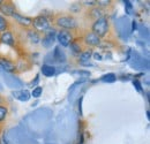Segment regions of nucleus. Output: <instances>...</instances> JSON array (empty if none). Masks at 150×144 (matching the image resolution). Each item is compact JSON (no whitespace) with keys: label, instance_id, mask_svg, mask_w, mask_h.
<instances>
[{"label":"nucleus","instance_id":"2eb2a0df","mask_svg":"<svg viewBox=\"0 0 150 144\" xmlns=\"http://www.w3.org/2000/svg\"><path fill=\"white\" fill-rule=\"evenodd\" d=\"M57 69L54 66L52 65H43L40 68V73L45 76V77H52L56 74Z\"/></svg>","mask_w":150,"mask_h":144},{"label":"nucleus","instance_id":"9d476101","mask_svg":"<svg viewBox=\"0 0 150 144\" xmlns=\"http://www.w3.org/2000/svg\"><path fill=\"white\" fill-rule=\"evenodd\" d=\"M25 40L31 45H38L42 42V35L35 31L33 28L25 30Z\"/></svg>","mask_w":150,"mask_h":144},{"label":"nucleus","instance_id":"6e6552de","mask_svg":"<svg viewBox=\"0 0 150 144\" xmlns=\"http://www.w3.org/2000/svg\"><path fill=\"white\" fill-rule=\"evenodd\" d=\"M15 13H18L16 7L14 5L13 1H5L2 0L1 5H0V14L5 18H12Z\"/></svg>","mask_w":150,"mask_h":144},{"label":"nucleus","instance_id":"f257e3e1","mask_svg":"<svg viewBox=\"0 0 150 144\" xmlns=\"http://www.w3.org/2000/svg\"><path fill=\"white\" fill-rule=\"evenodd\" d=\"M52 25L59 30H67L74 32L79 29V21L72 14H56L52 18Z\"/></svg>","mask_w":150,"mask_h":144},{"label":"nucleus","instance_id":"aec40b11","mask_svg":"<svg viewBox=\"0 0 150 144\" xmlns=\"http://www.w3.org/2000/svg\"><path fill=\"white\" fill-rule=\"evenodd\" d=\"M42 93H43V88L37 85L36 88H34L33 91H31V97H34V98H39V97L42 96Z\"/></svg>","mask_w":150,"mask_h":144},{"label":"nucleus","instance_id":"f8f14e48","mask_svg":"<svg viewBox=\"0 0 150 144\" xmlns=\"http://www.w3.org/2000/svg\"><path fill=\"white\" fill-rule=\"evenodd\" d=\"M93 53H94V50L93 49H84L81 53L77 55V62L80 65L88 64V61L93 58Z\"/></svg>","mask_w":150,"mask_h":144},{"label":"nucleus","instance_id":"a878e982","mask_svg":"<svg viewBox=\"0 0 150 144\" xmlns=\"http://www.w3.org/2000/svg\"><path fill=\"white\" fill-rule=\"evenodd\" d=\"M0 129H1V127H0Z\"/></svg>","mask_w":150,"mask_h":144},{"label":"nucleus","instance_id":"ddd939ff","mask_svg":"<svg viewBox=\"0 0 150 144\" xmlns=\"http://www.w3.org/2000/svg\"><path fill=\"white\" fill-rule=\"evenodd\" d=\"M104 15H106L105 12L103 9H100L99 7H97V6H95L93 8H89V11H88V18H90L93 22L97 18L104 16Z\"/></svg>","mask_w":150,"mask_h":144},{"label":"nucleus","instance_id":"39448f33","mask_svg":"<svg viewBox=\"0 0 150 144\" xmlns=\"http://www.w3.org/2000/svg\"><path fill=\"white\" fill-rule=\"evenodd\" d=\"M56 38L62 47H68V46L71 45V43L74 40L75 35H74V32H72V31L59 30L56 34Z\"/></svg>","mask_w":150,"mask_h":144},{"label":"nucleus","instance_id":"f3484780","mask_svg":"<svg viewBox=\"0 0 150 144\" xmlns=\"http://www.w3.org/2000/svg\"><path fill=\"white\" fill-rule=\"evenodd\" d=\"M113 4H114V2L111 1V0H98V1H96V6L99 7L100 9H103L104 12H105L106 8L113 6Z\"/></svg>","mask_w":150,"mask_h":144},{"label":"nucleus","instance_id":"1a4fd4ad","mask_svg":"<svg viewBox=\"0 0 150 144\" xmlns=\"http://www.w3.org/2000/svg\"><path fill=\"white\" fill-rule=\"evenodd\" d=\"M0 67L7 73L18 72V66H16L15 61L12 60V59H9V58L2 56V55H0Z\"/></svg>","mask_w":150,"mask_h":144},{"label":"nucleus","instance_id":"393cba45","mask_svg":"<svg viewBox=\"0 0 150 144\" xmlns=\"http://www.w3.org/2000/svg\"><path fill=\"white\" fill-rule=\"evenodd\" d=\"M0 99H1V97H0ZM0 104H1V102H0Z\"/></svg>","mask_w":150,"mask_h":144},{"label":"nucleus","instance_id":"7ed1b4c3","mask_svg":"<svg viewBox=\"0 0 150 144\" xmlns=\"http://www.w3.org/2000/svg\"><path fill=\"white\" fill-rule=\"evenodd\" d=\"M52 16H47L45 14H40L33 18V29L35 31H37L38 34H40L42 36L49 31L52 28Z\"/></svg>","mask_w":150,"mask_h":144},{"label":"nucleus","instance_id":"412c9836","mask_svg":"<svg viewBox=\"0 0 150 144\" xmlns=\"http://www.w3.org/2000/svg\"><path fill=\"white\" fill-rule=\"evenodd\" d=\"M82 6H87V7H89V8H93L96 6V1L95 0H90V1H81L80 2Z\"/></svg>","mask_w":150,"mask_h":144},{"label":"nucleus","instance_id":"6ab92c4d","mask_svg":"<svg viewBox=\"0 0 150 144\" xmlns=\"http://www.w3.org/2000/svg\"><path fill=\"white\" fill-rule=\"evenodd\" d=\"M81 7H82V5H81L80 2H74V4H72L69 11H71V13H73V14H77V13L81 12ZM73 14H72V15H73Z\"/></svg>","mask_w":150,"mask_h":144},{"label":"nucleus","instance_id":"b1692460","mask_svg":"<svg viewBox=\"0 0 150 144\" xmlns=\"http://www.w3.org/2000/svg\"><path fill=\"white\" fill-rule=\"evenodd\" d=\"M134 30H136V22L135 21H133V31Z\"/></svg>","mask_w":150,"mask_h":144},{"label":"nucleus","instance_id":"4be33fe9","mask_svg":"<svg viewBox=\"0 0 150 144\" xmlns=\"http://www.w3.org/2000/svg\"><path fill=\"white\" fill-rule=\"evenodd\" d=\"M93 56H94L95 60H99V61L103 60V59H102V55L99 53H97V52H94V53H93Z\"/></svg>","mask_w":150,"mask_h":144},{"label":"nucleus","instance_id":"dca6fc26","mask_svg":"<svg viewBox=\"0 0 150 144\" xmlns=\"http://www.w3.org/2000/svg\"><path fill=\"white\" fill-rule=\"evenodd\" d=\"M8 114H9V108H8V106L6 104L1 103L0 104V127L7 120Z\"/></svg>","mask_w":150,"mask_h":144},{"label":"nucleus","instance_id":"a211bd4d","mask_svg":"<svg viewBox=\"0 0 150 144\" xmlns=\"http://www.w3.org/2000/svg\"><path fill=\"white\" fill-rule=\"evenodd\" d=\"M115 80H117V76L113 73H109V74H106V75H104L102 77V81L103 82H106V83H112Z\"/></svg>","mask_w":150,"mask_h":144},{"label":"nucleus","instance_id":"9b49d317","mask_svg":"<svg viewBox=\"0 0 150 144\" xmlns=\"http://www.w3.org/2000/svg\"><path fill=\"white\" fill-rule=\"evenodd\" d=\"M69 49H71V51H72V53L74 54V55H79V54L81 53L86 47H84V45L82 44V42H81V39H80V37H75L74 40L71 43V45L68 46Z\"/></svg>","mask_w":150,"mask_h":144},{"label":"nucleus","instance_id":"f03ea898","mask_svg":"<svg viewBox=\"0 0 150 144\" xmlns=\"http://www.w3.org/2000/svg\"><path fill=\"white\" fill-rule=\"evenodd\" d=\"M90 30L100 39L105 38L106 40L108 39L111 40V22L108 15H104L102 18L95 20L91 23Z\"/></svg>","mask_w":150,"mask_h":144},{"label":"nucleus","instance_id":"0eeeda50","mask_svg":"<svg viewBox=\"0 0 150 144\" xmlns=\"http://www.w3.org/2000/svg\"><path fill=\"white\" fill-rule=\"evenodd\" d=\"M12 18L15 22V24L19 25L20 28H22L23 30H27V29L33 28V18L24 16V15H22L20 13H15L12 16Z\"/></svg>","mask_w":150,"mask_h":144},{"label":"nucleus","instance_id":"20e7f679","mask_svg":"<svg viewBox=\"0 0 150 144\" xmlns=\"http://www.w3.org/2000/svg\"><path fill=\"white\" fill-rule=\"evenodd\" d=\"M80 39L82 42V44L84 45L86 49H94V47H98L102 39L98 36H96L91 30H87L84 31L81 36H80Z\"/></svg>","mask_w":150,"mask_h":144},{"label":"nucleus","instance_id":"5701e85b","mask_svg":"<svg viewBox=\"0 0 150 144\" xmlns=\"http://www.w3.org/2000/svg\"><path fill=\"white\" fill-rule=\"evenodd\" d=\"M134 85H136V89H137V90H139V91H141V90H142V89H141V87H140V83H137V82L135 83V82H134Z\"/></svg>","mask_w":150,"mask_h":144},{"label":"nucleus","instance_id":"4468645a","mask_svg":"<svg viewBox=\"0 0 150 144\" xmlns=\"http://www.w3.org/2000/svg\"><path fill=\"white\" fill-rule=\"evenodd\" d=\"M11 29H12V22L7 18H5L0 14V35L5 31L11 30Z\"/></svg>","mask_w":150,"mask_h":144},{"label":"nucleus","instance_id":"423d86ee","mask_svg":"<svg viewBox=\"0 0 150 144\" xmlns=\"http://www.w3.org/2000/svg\"><path fill=\"white\" fill-rule=\"evenodd\" d=\"M1 44H2V45H7V46L13 47V49L16 47V45H18V39H16L15 35H14V31H12V29L8 30V31L2 32V34L0 35V45H1Z\"/></svg>","mask_w":150,"mask_h":144}]
</instances>
